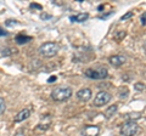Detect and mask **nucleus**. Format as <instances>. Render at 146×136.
Listing matches in <instances>:
<instances>
[{"mask_svg":"<svg viewBox=\"0 0 146 136\" xmlns=\"http://www.w3.org/2000/svg\"><path fill=\"white\" fill-rule=\"evenodd\" d=\"M29 116H31V111L28 110V108H25V110L20 111V112H18L17 114H16L15 121H16V123H21V121L26 120L27 118H29Z\"/></svg>","mask_w":146,"mask_h":136,"instance_id":"nucleus-9","label":"nucleus"},{"mask_svg":"<svg viewBox=\"0 0 146 136\" xmlns=\"http://www.w3.org/2000/svg\"><path fill=\"white\" fill-rule=\"evenodd\" d=\"M56 77H50L49 78V80H48V83H52V81H56Z\"/></svg>","mask_w":146,"mask_h":136,"instance_id":"nucleus-22","label":"nucleus"},{"mask_svg":"<svg viewBox=\"0 0 146 136\" xmlns=\"http://www.w3.org/2000/svg\"><path fill=\"white\" fill-rule=\"evenodd\" d=\"M117 105H112L111 107H108L106 112H105V117L107 118V119H110V118H112V116H115L116 114V112H117Z\"/></svg>","mask_w":146,"mask_h":136,"instance_id":"nucleus-12","label":"nucleus"},{"mask_svg":"<svg viewBox=\"0 0 146 136\" xmlns=\"http://www.w3.org/2000/svg\"><path fill=\"white\" fill-rule=\"evenodd\" d=\"M32 40V37H29V35H25V34H18L17 37H16V43L17 44H26V43H28Z\"/></svg>","mask_w":146,"mask_h":136,"instance_id":"nucleus-11","label":"nucleus"},{"mask_svg":"<svg viewBox=\"0 0 146 136\" xmlns=\"http://www.w3.org/2000/svg\"><path fill=\"white\" fill-rule=\"evenodd\" d=\"M77 97H78L80 101L86 102L91 98V90L88 88H84V89H80L78 92H77Z\"/></svg>","mask_w":146,"mask_h":136,"instance_id":"nucleus-7","label":"nucleus"},{"mask_svg":"<svg viewBox=\"0 0 146 136\" xmlns=\"http://www.w3.org/2000/svg\"><path fill=\"white\" fill-rule=\"evenodd\" d=\"M99 133H100V129L96 125H88L82 130V135L83 136H98Z\"/></svg>","mask_w":146,"mask_h":136,"instance_id":"nucleus-6","label":"nucleus"},{"mask_svg":"<svg viewBox=\"0 0 146 136\" xmlns=\"http://www.w3.org/2000/svg\"><path fill=\"white\" fill-rule=\"evenodd\" d=\"M89 18V13L88 12H83V13H78V15H74V16H71L70 20L72 22H78V23H82Z\"/></svg>","mask_w":146,"mask_h":136,"instance_id":"nucleus-10","label":"nucleus"},{"mask_svg":"<svg viewBox=\"0 0 146 136\" xmlns=\"http://www.w3.org/2000/svg\"><path fill=\"white\" fill-rule=\"evenodd\" d=\"M145 88H146V85L144 83H135V85H134V89L136 91H144Z\"/></svg>","mask_w":146,"mask_h":136,"instance_id":"nucleus-15","label":"nucleus"},{"mask_svg":"<svg viewBox=\"0 0 146 136\" xmlns=\"http://www.w3.org/2000/svg\"><path fill=\"white\" fill-rule=\"evenodd\" d=\"M144 49L146 50V40H145V44H144Z\"/></svg>","mask_w":146,"mask_h":136,"instance_id":"nucleus-24","label":"nucleus"},{"mask_svg":"<svg viewBox=\"0 0 146 136\" xmlns=\"http://www.w3.org/2000/svg\"><path fill=\"white\" fill-rule=\"evenodd\" d=\"M140 22H141V24H143V26L146 24V12H144L143 15H141V17H140Z\"/></svg>","mask_w":146,"mask_h":136,"instance_id":"nucleus-18","label":"nucleus"},{"mask_svg":"<svg viewBox=\"0 0 146 136\" xmlns=\"http://www.w3.org/2000/svg\"><path fill=\"white\" fill-rule=\"evenodd\" d=\"M108 61H110V63H111L112 66L119 67L125 62V57L122 56V55H113V56H111L108 58Z\"/></svg>","mask_w":146,"mask_h":136,"instance_id":"nucleus-8","label":"nucleus"},{"mask_svg":"<svg viewBox=\"0 0 146 136\" xmlns=\"http://www.w3.org/2000/svg\"><path fill=\"white\" fill-rule=\"evenodd\" d=\"M5 108H6V105H5V101L0 97V114H3L5 112Z\"/></svg>","mask_w":146,"mask_h":136,"instance_id":"nucleus-17","label":"nucleus"},{"mask_svg":"<svg viewBox=\"0 0 146 136\" xmlns=\"http://www.w3.org/2000/svg\"><path fill=\"white\" fill-rule=\"evenodd\" d=\"M5 35H7V32H5L3 28H0V37H5Z\"/></svg>","mask_w":146,"mask_h":136,"instance_id":"nucleus-21","label":"nucleus"},{"mask_svg":"<svg viewBox=\"0 0 146 136\" xmlns=\"http://www.w3.org/2000/svg\"><path fill=\"white\" fill-rule=\"evenodd\" d=\"M111 98H112L111 94H108L106 91H99L96 94V96H95V98H94V105L98 106V107L105 106L111 101Z\"/></svg>","mask_w":146,"mask_h":136,"instance_id":"nucleus-5","label":"nucleus"},{"mask_svg":"<svg viewBox=\"0 0 146 136\" xmlns=\"http://www.w3.org/2000/svg\"><path fill=\"white\" fill-rule=\"evenodd\" d=\"M128 94H129V91H128V89L125 86H123L119 89V91H118V95H119L121 98H127L128 97Z\"/></svg>","mask_w":146,"mask_h":136,"instance_id":"nucleus-13","label":"nucleus"},{"mask_svg":"<svg viewBox=\"0 0 146 136\" xmlns=\"http://www.w3.org/2000/svg\"><path fill=\"white\" fill-rule=\"evenodd\" d=\"M145 77H146V72H145Z\"/></svg>","mask_w":146,"mask_h":136,"instance_id":"nucleus-25","label":"nucleus"},{"mask_svg":"<svg viewBox=\"0 0 146 136\" xmlns=\"http://www.w3.org/2000/svg\"><path fill=\"white\" fill-rule=\"evenodd\" d=\"M139 130V126L138 124L135 123V121H127V123H124L122 125L121 128V134L122 136H134L136 135V133H138Z\"/></svg>","mask_w":146,"mask_h":136,"instance_id":"nucleus-4","label":"nucleus"},{"mask_svg":"<svg viewBox=\"0 0 146 136\" xmlns=\"http://www.w3.org/2000/svg\"><path fill=\"white\" fill-rule=\"evenodd\" d=\"M72 96V89L71 88H56L52 90L51 92V98L54 101H58V102H62V101H67L68 98Z\"/></svg>","mask_w":146,"mask_h":136,"instance_id":"nucleus-1","label":"nucleus"},{"mask_svg":"<svg viewBox=\"0 0 146 136\" xmlns=\"http://www.w3.org/2000/svg\"><path fill=\"white\" fill-rule=\"evenodd\" d=\"M57 52H58V45L52 42L44 43L39 48V53L44 57H54Z\"/></svg>","mask_w":146,"mask_h":136,"instance_id":"nucleus-2","label":"nucleus"},{"mask_svg":"<svg viewBox=\"0 0 146 136\" xmlns=\"http://www.w3.org/2000/svg\"><path fill=\"white\" fill-rule=\"evenodd\" d=\"M98 9H99V10H102V9H104V5H100Z\"/></svg>","mask_w":146,"mask_h":136,"instance_id":"nucleus-23","label":"nucleus"},{"mask_svg":"<svg viewBox=\"0 0 146 136\" xmlns=\"http://www.w3.org/2000/svg\"><path fill=\"white\" fill-rule=\"evenodd\" d=\"M125 37V32L124 30H118L117 33L115 34V40H117V42H121V40Z\"/></svg>","mask_w":146,"mask_h":136,"instance_id":"nucleus-14","label":"nucleus"},{"mask_svg":"<svg viewBox=\"0 0 146 136\" xmlns=\"http://www.w3.org/2000/svg\"><path fill=\"white\" fill-rule=\"evenodd\" d=\"M31 9H38V10H42V6L38 5V4H31Z\"/></svg>","mask_w":146,"mask_h":136,"instance_id":"nucleus-20","label":"nucleus"},{"mask_svg":"<svg viewBox=\"0 0 146 136\" xmlns=\"http://www.w3.org/2000/svg\"><path fill=\"white\" fill-rule=\"evenodd\" d=\"M13 24H18V22L13 21V20H9V21L6 22V26H13Z\"/></svg>","mask_w":146,"mask_h":136,"instance_id":"nucleus-19","label":"nucleus"},{"mask_svg":"<svg viewBox=\"0 0 146 136\" xmlns=\"http://www.w3.org/2000/svg\"><path fill=\"white\" fill-rule=\"evenodd\" d=\"M84 74L86 78L89 79H94V80H100V79H105L107 77V69L106 68H96V69H93V68H89L84 72Z\"/></svg>","mask_w":146,"mask_h":136,"instance_id":"nucleus-3","label":"nucleus"},{"mask_svg":"<svg viewBox=\"0 0 146 136\" xmlns=\"http://www.w3.org/2000/svg\"><path fill=\"white\" fill-rule=\"evenodd\" d=\"M133 15H134V13L131 12V11L127 12L125 15H123V16L121 17V21H127V20H129V18H131V17H133Z\"/></svg>","mask_w":146,"mask_h":136,"instance_id":"nucleus-16","label":"nucleus"}]
</instances>
